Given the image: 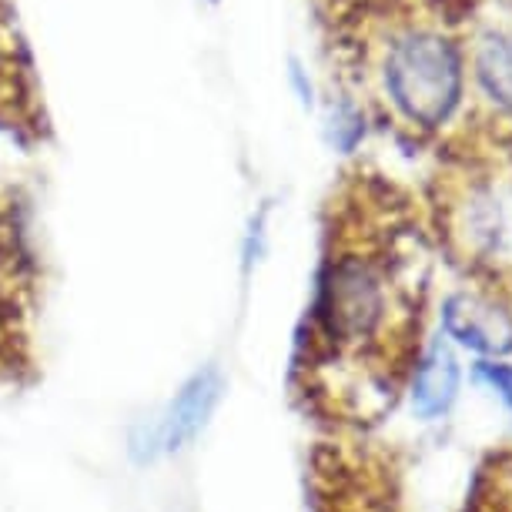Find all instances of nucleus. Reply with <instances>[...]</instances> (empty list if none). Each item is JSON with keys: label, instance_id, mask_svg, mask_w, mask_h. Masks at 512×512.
I'll return each mask as SVG.
<instances>
[{"label": "nucleus", "instance_id": "nucleus-9", "mask_svg": "<svg viewBox=\"0 0 512 512\" xmlns=\"http://www.w3.org/2000/svg\"><path fill=\"white\" fill-rule=\"evenodd\" d=\"M472 375L512 412V365L509 362H476L472 365Z\"/></svg>", "mask_w": 512, "mask_h": 512}, {"label": "nucleus", "instance_id": "nucleus-6", "mask_svg": "<svg viewBox=\"0 0 512 512\" xmlns=\"http://www.w3.org/2000/svg\"><path fill=\"white\" fill-rule=\"evenodd\" d=\"M221 389H225V385H221V372L211 369V365L191 375V379L175 392V399L168 402V409H164L158 425H154V432H151L154 449L151 452L171 456V452L185 449L188 442H195L198 432L205 429L208 419L218 409Z\"/></svg>", "mask_w": 512, "mask_h": 512}, {"label": "nucleus", "instance_id": "nucleus-7", "mask_svg": "<svg viewBox=\"0 0 512 512\" xmlns=\"http://www.w3.org/2000/svg\"><path fill=\"white\" fill-rule=\"evenodd\" d=\"M459 389H462V365H459L456 349H452L442 335L429 338L409 375V385H405L412 412L419 415L422 422L446 419L459 399Z\"/></svg>", "mask_w": 512, "mask_h": 512}, {"label": "nucleus", "instance_id": "nucleus-1", "mask_svg": "<svg viewBox=\"0 0 512 512\" xmlns=\"http://www.w3.org/2000/svg\"><path fill=\"white\" fill-rule=\"evenodd\" d=\"M375 205L359 188L335 211L295 355L298 395L338 425L379 422L425 349V245L389 201Z\"/></svg>", "mask_w": 512, "mask_h": 512}, {"label": "nucleus", "instance_id": "nucleus-8", "mask_svg": "<svg viewBox=\"0 0 512 512\" xmlns=\"http://www.w3.org/2000/svg\"><path fill=\"white\" fill-rule=\"evenodd\" d=\"M476 77L492 101L512 111V37L489 34L476 47Z\"/></svg>", "mask_w": 512, "mask_h": 512}, {"label": "nucleus", "instance_id": "nucleus-2", "mask_svg": "<svg viewBox=\"0 0 512 512\" xmlns=\"http://www.w3.org/2000/svg\"><path fill=\"white\" fill-rule=\"evenodd\" d=\"M442 251L466 275L512 302V148L466 154L436 181Z\"/></svg>", "mask_w": 512, "mask_h": 512}, {"label": "nucleus", "instance_id": "nucleus-3", "mask_svg": "<svg viewBox=\"0 0 512 512\" xmlns=\"http://www.w3.org/2000/svg\"><path fill=\"white\" fill-rule=\"evenodd\" d=\"M379 94L392 121L415 138L442 134L466 101V57L436 27H402L379 51Z\"/></svg>", "mask_w": 512, "mask_h": 512}, {"label": "nucleus", "instance_id": "nucleus-4", "mask_svg": "<svg viewBox=\"0 0 512 512\" xmlns=\"http://www.w3.org/2000/svg\"><path fill=\"white\" fill-rule=\"evenodd\" d=\"M41 275L11 201H0V389L31 382L37 369Z\"/></svg>", "mask_w": 512, "mask_h": 512}, {"label": "nucleus", "instance_id": "nucleus-5", "mask_svg": "<svg viewBox=\"0 0 512 512\" xmlns=\"http://www.w3.org/2000/svg\"><path fill=\"white\" fill-rule=\"evenodd\" d=\"M442 338L479 362H506L512 355V302L482 285H462L442 302Z\"/></svg>", "mask_w": 512, "mask_h": 512}]
</instances>
